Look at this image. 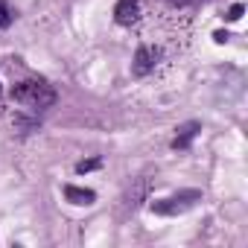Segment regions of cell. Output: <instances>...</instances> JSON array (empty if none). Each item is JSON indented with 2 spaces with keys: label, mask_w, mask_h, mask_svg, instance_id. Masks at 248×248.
Returning a JSON list of instances; mask_svg holds the SVG:
<instances>
[{
  "label": "cell",
  "mask_w": 248,
  "mask_h": 248,
  "mask_svg": "<svg viewBox=\"0 0 248 248\" xmlns=\"http://www.w3.org/2000/svg\"><path fill=\"white\" fill-rule=\"evenodd\" d=\"M12 99L27 105V108H38L41 111V108H50L56 102V91L47 82H41V79H27V82H18L12 88Z\"/></svg>",
  "instance_id": "1"
},
{
  "label": "cell",
  "mask_w": 248,
  "mask_h": 248,
  "mask_svg": "<svg viewBox=\"0 0 248 248\" xmlns=\"http://www.w3.org/2000/svg\"><path fill=\"white\" fill-rule=\"evenodd\" d=\"M196 202H202V193L199 190H181L175 196H167V199L152 202V213H158V216H178V213L190 210Z\"/></svg>",
  "instance_id": "2"
},
{
  "label": "cell",
  "mask_w": 248,
  "mask_h": 248,
  "mask_svg": "<svg viewBox=\"0 0 248 248\" xmlns=\"http://www.w3.org/2000/svg\"><path fill=\"white\" fill-rule=\"evenodd\" d=\"M158 56H161V50L158 47H138V53H135V64H132V73L135 76H146V73H152L155 70V64H158Z\"/></svg>",
  "instance_id": "3"
},
{
  "label": "cell",
  "mask_w": 248,
  "mask_h": 248,
  "mask_svg": "<svg viewBox=\"0 0 248 248\" xmlns=\"http://www.w3.org/2000/svg\"><path fill=\"white\" fill-rule=\"evenodd\" d=\"M140 15V6H138V0H117V6H114V21L123 24V27H132Z\"/></svg>",
  "instance_id": "4"
},
{
  "label": "cell",
  "mask_w": 248,
  "mask_h": 248,
  "mask_svg": "<svg viewBox=\"0 0 248 248\" xmlns=\"http://www.w3.org/2000/svg\"><path fill=\"white\" fill-rule=\"evenodd\" d=\"M175 132H178V135L172 138V149H187V146L193 143V138L202 132V123H196V120H193V123H184V126H178Z\"/></svg>",
  "instance_id": "5"
},
{
  "label": "cell",
  "mask_w": 248,
  "mask_h": 248,
  "mask_svg": "<svg viewBox=\"0 0 248 248\" xmlns=\"http://www.w3.org/2000/svg\"><path fill=\"white\" fill-rule=\"evenodd\" d=\"M64 199H67L70 204H93V202H96V193H93V190H85V187L67 184V187H64Z\"/></svg>",
  "instance_id": "6"
},
{
  "label": "cell",
  "mask_w": 248,
  "mask_h": 248,
  "mask_svg": "<svg viewBox=\"0 0 248 248\" xmlns=\"http://www.w3.org/2000/svg\"><path fill=\"white\" fill-rule=\"evenodd\" d=\"M146 190H149V181H146V178H140V181L126 193V207H132V210H135V207L146 199Z\"/></svg>",
  "instance_id": "7"
},
{
  "label": "cell",
  "mask_w": 248,
  "mask_h": 248,
  "mask_svg": "<svg viewBox=\"0 0 248 248\" xmlns=\"http://www.w3.org/2000/svg\"><path fill=\"white\" fill-rule=\"evenodd\" d=\"M12 18H15V12L9 9V3H6V0H0V30H6L12 24Z\"/></svg>",
  "instance_id": "8"
},
{
  "label": "cell",
  "mask_w": 248,
  "mask_h": 248,
  "mask_svg": "<svg viewBox=\"0 0 248 248\" xmlns=\"http://www.w3.org/2000/svg\"><path fill=\"white\" fill-rule=\"evenodd\" d=\"M99 167V158H91V161H79L76 164V172H91V170H96Z\"/></svg>",
  "instance_id": "9"
},
{
  "label": "cell",
  "mask_w": 248,
  "mask_h": 248,
  "mask_svg": "<svg viewBox=\"0 0 248 248\" xmlns=\"http://www.w3.org/2000/svg\"><path fill=\"white\" fill-rule=\"evenodd\" d=\"M242 12H245V6H242V3H233V6L228 9V15H225V18H228V21H239V18H242Z\"/></svg>",
  "instance_id": "10"
},
{
  "label": "cell",
  "mask_w": 248,
  "mask_h": 248,
  "mask_svg": "<svg viewBox=\"0 0 248 248\" xmlns=\"http://www.w3.org/2000/svg\"><path fill=\"white\" fill-rule=\"evenodd\" d=\"M164 3H170V6H190L193 0H164Z\"/></svg>",
  "instance_id": "11"
},
{
  "label": "cell",
  "mask_w": 248,
  "mask_h": 248,
  "mask_svg": "<svg viewBox=\"0 0 248 248\" xmlns=\"http://www.w3.org/2000/svg\"><path fill=\"white\" fill-rule=\"evenodd\" d=\"M213 38H216V41H219V44H225V41H228V38H231V35H228V32H225V30H219V32H216V35H213Z\"/></svg>",
  "instance_id": "12"
},
{
  "label": "cell",
  "mask_w": 248,
  "mask_h": 248,
  "mask_svg": "<svg viewBox=\"0 0 248 248\" xmlns=\"http://www.w3.org/2000/svg\"><path fill=\"white\" fill-rule=\"evenodd\" d=\"M0 96H3V85H0Z\"/></svg>",
  "instance_id": "13"
}]
</instances>
